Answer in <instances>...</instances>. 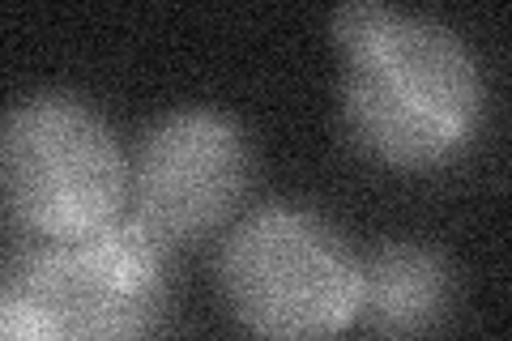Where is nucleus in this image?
Returning <instances> with one entry per match:
<instances>
[{
  "instance_id": "nucleus-2",
  "label": "nucleus",
  "mask_w": 512,
  "mask_h": 341,
  "mask_svg": "<svg viewBox=\"0 0 512 341\" xmlns=\"http://www.w3.org/2000/svg\"><path fill=\"white\" fill-rule=\"evenodd\" d=\"M218 295L252 341H338L359 324L363 256L299 201L239 214L218 243Z\"/></svg>"
},
{
  "instance_id": "nucleus-3",
  "label": "nucleus",
  "mask_w": 512,
  "mask_h": 341,
  "mask_svg": "<svg viewBox=\"0 0 512 341\" xmlns=\"http://www.w3.org/2000/svg\"><path fill=\"white\" fill-rule=\"evenodd\" d=\"M128 154L90 99L30 90L0 111V209L30 239H69L116 222Z\"/></svg>"
},
{
  "instance_id": "nucleus-5",
  "label": "nucleus",
  "mask_w": 512,
  "mask_h": 341,
  "mask_svg": "<svg viewBox=\"0 0 512 341\" xmlns=\"http://www.w3.org/2000/svg\"><path fill=\"white\" fill-rule=\"evenodd\" d=\"M256 171L252 137L222 107H171L128 154L133 218L158 248H192L239 218Z\"/></svg>"
},
{
  "instance_id": "nucleus-1",
  "label": "nucleus",
  "mask_w": 512,
  "mask_h": 341,
  "mask_svg": "<svg viewBox=\"0 0 512 341\" xmlns=\"http://www.w3.org/2000/svg\"><path fill=\"white\" fill-rule=\"evenodd\" d=\"M329 30L342 52V124L363 158L431 171L478 137L487 77L453 26L355 0L333 13Z\"/></svg>"
},
{
  "instance_id": "nucleus-6",
  "label": "nucleus",
  "mask_w": 512,
  "mask_h": 341,
  "mask_svg": "<svg viewBox=\"0 0 512 341\" xmlns=\"http://www.w3.org/2000/svg\"><path fill=\"white\" fill-rule=\"evenodd\" d=\"M457 307L453 261L423 239H384L363 256L359 324L376 341H419Z\"/></svg>"
},
{
  "instance_id": "nucleus-4",
  "label": "nucleus",
  "mask_w": 512,
  "mask_h": 341,
  "mask_svg": "<svg viewBox=\"0 0 512 341\" xmlns=\"http://www.w3.org/2000/svg\"><path fill=\"white\" fill-rule=\"evenodd\" d=\"M0 286L35 303L64 341H158L167 324V252L133 218L86 235L30 239Z\"/></svg>"
},
{
  "instance_id": "nucleus-7",
  "label": "nucleus",
  "mask_w": 512,
  "mask_h": 341,
  "mask_svg": "<svg viewBox=\"0 0 512 341\" xmlns=\"http://www.w3.org/2000/svg\"><path fill=\"white\" fill-rule=\"evenodd\" d=\"M0 341H64V333L35 303L0 286Z\"/></svg>"
}]
</instances>
